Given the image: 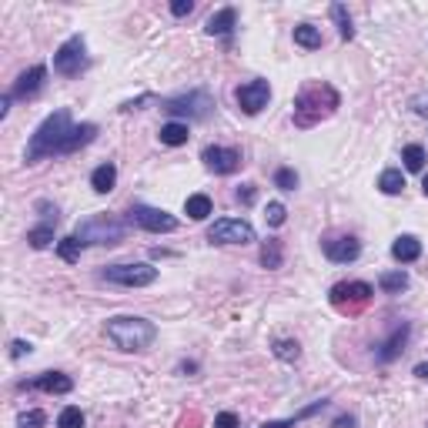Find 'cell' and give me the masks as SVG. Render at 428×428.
<instances>
[{
  "label": "cell",
  "instance_id": "cell-35",
  "mask_svg": "<svg viewBox=\"0 0 428 428\" xmlns=\"http://www.w3.org/2000/svg\"><path fill=\"white\" fill-rule=\"evenodd\" d=\"M44 422H47V415L41 412V408H33V412H24L17 425H21V428H37V425H44Z\"/></svg>",
  "mask_w": 428,
  "mask_h": 428
},
{
  "label": "cell",
  "instance_id": "cell-32",
  "mask_svg": "<svg viewBox=\"0 0 428 428\" xmlns=\"http://www.w3.org/2000/svg\"><path fill=\"white\" fill-rule=\"evenodd\" d=\"M275 355L281 358V362H298V358H301V348H298V341L278 338L275 341Z\"/></svg>",
  "mask_w": 428,
  "mask_h": 428
},
{
  "label": "cell",
  "instance_id": "cell-30",
  "mask_svg": "<svg viewBox=\"0 0 428 428\" xmlns=\"http://www.w3.org/2000/svg\"><path fill=\"white\" fill-rule=\"evenodd\" d=\"M57 428H84V412L77 405H67L61 415H57Z\"/></svg>",
  "mask_w": 428,
  "mask_h": 428
},
{
  "label": "cell",
  "instance_id": "cell-21",
  "mask_svg": "<svg viewBox=\"0 0 428 428\" xmlns=\"http://www.w3.org/2000/svg\"><path fill=\"white\" fill-rule=\"evenodd\" d=\"M157 137H161V144H167V147H181V144H187V124H181V121H171V124H165L161 131H157Z\"/></svg>",
  "mask_w": 428,
  "mask_h": 428
},
{
  "label": "cell",
  "instance_id": "cell-3",
  "mask_svg": "<svg viewBox=\"0 0 428 428\" xmlns=\"http://www.w3.org/2000/svg\"><path fill=\"white\" fill-rule=\"evenodd\" d=\"M104 331H108V341L118 348V352H144V348L157 338L154 321L137 318V315H118V318H108Z\"/></svg>",
  "mask_w": 428,
  "mask_h": 428
},
{
  "label": "cell",
  "instance_id": "cell-41",
  "mask_svg": "<svg viewBox=\"0 0 428 428\" xmlns=\"http://www.w3.org/2000/svg\"><path fill=\"white\" fill-rule=\"evenodd\" d=\"M412 104H415L418 114H428V94H418V98L412 100Z\"/></svg>",
  "mask_w": 428,
  "mask_h": 428
},
{
  "label": "cell",
  "instance_id": "cell-39",
  "mask_svg": "<svg viewBox=\"0 0 428 428\" xmlns=\"http://www.w3.org/2000/svg\"><path fill=\"white\" fill-rule=\"evenodd\" d=\"M238 201H241V204H254V184L238 187Z\"/></svg>",
  "mask_w": 428,
  "mask_h": 428
},
{
  "label": "cell",
  "instance_id": "cell-5",
  "mask_svg": "<svg viewBox=\"0 0 428 428\" xmlns=\"http://www.w3.org/2000/svg\"><path fill=\"white\" fill-rule=\"evenodd\" d=\"M375 288L365 285V281H338V285L328 291L331 305L338 308V311H345V315H358L368 301H372Z\"/></svg>",
  "mask_w": 428,
  "mask_h": 428
},
{
  "label": "cell",
  "instance_id": "cell-7",
  "mask_svg": "<svg viewBox=\"0 0 428 428\" xmlns=\"http://www.w3.org/2000/svg\"><path fill=\"white\" fill-rule=\"evenodd\" d=\"M84 67H88V47H84V37L74 33L54 51V71L61 77H77Z\"/></svg>",
  "mask_w": 428,
  "mask_h": 428
},
{
  "label": "cell",
  "instance_id": "cell-43",
  "mask_svg": "<svg viewBox=\"0 0 428 428\" xmlns=\"http://www.w3.org/2000/svg\"><path fill=\"white\" fill-rule=\"evenodd\" d=\"M181 428H198V415H191V418H184V422H181Z\"/></svg>",
  "mask_w": 428,
  "mask_h": 428
},
{
  "label": "cell",
  "instance_id": "cell-9",
  "mask_svg": "<svg viewBox=\"0 0 428 428\" xmlns=\"http://www.w3.org/2000/svg\"><path fill=\"white\" fill-rule=\"evenodd\" d=\"M211 244H251L254 241V228L241 218H221L211 224L208 231Z\"/></svg>",
  "mask_w": 428,
  "mask_h": 428
},
{
  "label": "cell",
  "instance_id": "cell-15",
  "mask_svg": "<svg viewBox=\"0 0 428 428\" xmlns=\"http://www.w3.org/2000/svg\"><path fill=\"white\" fill-rule=\"evenodd\" d=\"M44 77H47V67L44 64H37V67H31V71H24L21 77H17V84H14V98H21V100H27V98H33L37 90L44 88Z\"/></svg>",
  "mask_w": 428,
  "mask_h": 428
},
{
  "label": "cell",
  "instance_id": "cell-45",
  "mask_svg": "<svg viewBox=\"0 0 428 428\" xmlns=\"http://www.w3.org/2000/svg\"><path fill=\"white\" fill-rule=\"evenodd\" d=\"M17 428H21V425H17Z\"/></svg>",
  "mask_w": 428,
  "mask_h": 428
},
{
  "label": "cell",
  "instance_id": "cell-27",
  "mask_svg": "<svg viewBox=\"0 0 428 428\" xmlns=\"http://www.w3.org/2000/svg\"><path fill=\"white\" fill-rule=\"evenodd\" d=\"M80 251H84V241H80L77 234H67V238L57 241V254H61L64 261H71V264L80 261Z\"/></svg>",
  "mask_w": 428,
  "mask_h": 428
},
{
  "label": "cell",
  "instance_id": "cell-4",
  "mask_svg": "<svg viewBox=\"0 0 428 428\" xmlns=\"http://www.w3.org/2000/svg\"><path fill=\"white\" fill-rule=\"evenodd\" d=\"M74 234L84 244H118V241H124L127 224H124L121 218H114V214H90L88 221L77 224Z\"/></svg>",
  "mask_w": 428,
  "mask_h": 428
},
{
  "label": "cell",
  "instance_id": "cell-11",
  "mask_svg": "<svg viewBox=\"0 0 428 428\" xmlns=\"http://www.w3.org/2000/svg\"><path fill=\"white\" fill-rule=\"evenodd\" d=\"M234 98H238V104H241L244 114H251L254 118V114H261V110L268 108V100H271V84L261 80V77H258V80H248V84L238 88Z\"/></svg>",
  "mask_w": 428,
  "mask_h": 428
},
{
  "label": "cell",
  "instance_id": "cell-36",
  "mask_svg": "<svg viewBox=\"0 0 428 428\" xmlns=\"http://www.w3.org/2000/svg\"><path fill=\"white\" fill-rule=\"evenodd\" d=\"M214 428H238V415H234V412H221V415L214 418Z\"/></svg>",
  "mask_w": 428,
  "mask_h": 428
},
{
  "label": "cell",
  "instance_id": "cell-26",
  "mask_svg": "<svg viewBox=\"0 0 428 428\" xmlns=\"http://www.w3.org/2000/svg\"><path fill=\"white\" fill-rule=\"evenodd\" d=\"M378 288H382L385 295H402L408 288V275L405 271H385V275L378 278Z\"/></svg>",
  "mask_w": 428,
  "mask_h": 428
},
{
  "label": "cell",
  "instance_id": "cell-12",
  "mask_svg": "<svg viewBox=\"0 0 428 428\" xmlns=\"http://www.w3.org/2000/svg\"><path fill=\"white\" fill-rule=\"evenodd\" d=\"M204 165L208 171L214 174H234L238 167H241V151H234V147H204Z\"/></svg>",
  "mask_w": 428,
  "mask_h": 428
},
{
  "label": "cell",
  "instance_id": "cell-14",
  "mask_svg": "<svg viewBox=\"0 0 428 428\" xmlns=\"http://www.w3.org/2000/svg\"><path fill=\"white\" fill-rule=\"evenodd\" d=\"M408 335H412V325L408 321H402V325H395V331L388 335V338L378 345V352H375V358L382 365H388L392 358H398V352L405 348V341H408Z\"/></svg>",
  "mask_w": 428,
  "mask_h": 428
},
{
  "label": "cell",
  "instance_id": "cell-31",
  "mask_svg": "<svg viewBox=\"0 0 428 428\" xmlns=\"http://www.w3.org/2000/svg\"><path fill=\"white\" fill-rule=\"evenodd\" d=\"M402 161H405L408 171H422V167H425V151H422L418 144H408L405 151H402Z\"/></svg>",
  "mask_w": 428,
  "mask_h": 428
},
{
  "label": "cell",
  "instance_id": "cell-2",
  "mask_svg": "<svg viewBox=\"0 0 428 428\" xmlns=\"http://www.w3.org/2000/svg\"><path fill=\"white\" fill-rule=\"evenodd\" d=\"M341 108V94L325 80H308L295 94V127H315Z\"/></svg>",
  "mask_w": 428,
  "mask_h": 428
},
{
  "label": "cell",
  "instance_id": "cell-38",
  "mask_svg": "<svg viewBox=\"0 0 428 428\" xmlns=\"http://www.w3.org/2000/svg\"><path fill=\"white\" fill-rule=\"evenodd\" d=\"M24 355H31V345L27 341H11V358H24Z\"/></svg>",
  "mask_w": 428,
  "mask_h": 428
},
{
  "label": "cell",
  "instance_id": "cell-28",
  "mask_svg": "<svg viewBox=\"0 0 428 428\" xmlns=\"http://www.w3.org/2000/svg\"><path fill=\"white\" fill-rule=\"evenodd\" d=\"M328 405V402H315V405H308V408H301V412H298L295 418H281V422H264L261 428H295L298 422H301V418H311V415H318L321 408Z\"/></svg>",
  "mask_w": 428,
  "mask_h": 428
},
{
  "label": "cell",
  "instance_id": "cell-34",
  "mask_svg": "<svg viewBox=\"0 0 428 428\" xmlns=\"http://www.w3.org/2000/svg\"><path fill=\"white\" fill-rule=\"evenodd\" d=\"M275 187H281V191H295V187H298V174L291 171V167H278V171H275Z\"/></svg>",
  "mask_w": 428,
  "mask_h": 428
},
{
  "label": "cell",
  "instance_id": "cell-19",
  "mask_svg": "<svg viewBox=\"0 0 428 428\" xmlns=\"http://www.w3.org/2000/svg\"><path fill=\"white\" fill-rule=\"evenodd\" d=\"M114 184H118V167L110 165H100V167H94V174H90V187L98 191V194H110L114 191Z\"/></svg>",
  "mask_w": 428,
  "mask_h": 428
},
{
  "label": "cell",
  "instance_id": "cell-23",
  "mask_svg": "<svg viewBox=\"0 0 428 428\" xmlns=\"http://www.w3.org/2000/svg\"><path fill=\"white\" fill-rule=\"evenodd\" d=\"M281 261H285L281 241H278V238H268V241L261 244V264L268 268V271H275V268H281Z\"/></svg>",
  "mask_w": 428,
  "mask_h": 428
},
{
  "label": "cell",
  "instance_id": "cell-6",
  "mask_svg": "<svg viewBox=\"0 0 428 428\" xmlns=\"http://www.w3.org/2000/svg\"><path fill=\"white\" fill-rule=\"evenodd\" d=\"M100 278L121 288H147L157 281V268H151V264H110L100 271Z\"/></svg>",
  "mask_w": 428,
  "mask_h": 428
},
{
  "label": "cell",
  "instance_id": "cell-17",
  "mask_svg": "<svg viewBox=\"0 0 428 428\" xmlns=\"http://www.w3.org/2000/svg\"><path fill=\"white\" fill-rule=\"evenodd\" d=\"M234 24H238V11H234V7H224V11L211 14L204 31H208L211 37H228V33L234 31Z\"/></svg>",
  "mask_w": 428,
  "mask_h": 428
},
{
  "label": "cell",
  "instance_id": "cell-18",
  "mask_svg": "<svg viewBox=\"0 0 428 428\" xmlns=\"http://www.w3.org/2000/svg\"><path fill=\"white\" fill-rule=\"evenodd\" d=\"M392 258L398 264H412L422 258V241H418L415 234H402L395 244H392Z\"/></svg>",
  "mask_w": 428,
  "mask_h": 428
},
{
  "label": "cell",
  "instance_id": "cell-10",
  "mask_svg": "<svg viewBox=\"0 0 428 428\" xmlns=\"http://www.w3.org/2000/svg\"><path fill=\"white\" fill-rule=\"evenodd\" d=\"M131 221L137 228L151 231V234H171V231H177L174 214H167V211H161V208H151V204H134Z\"/></svg>",
  "mask_w": 428,
  "mask_h": 428
},
{
  "label": "cell",
  "instance_id": "cell-29",
  "mask_svg": "<svg viewBox=\"0 0 428 428\" xmlns=\"http://www.w3.org/2000/svg\"><path fill=\"white\" fill-rule=\"evenodd\" d=\"M331 17L338 21L341 41H352V37H355V27H352V17H348V11H345V4H335V7H331Z\"/></svg>",
  "mask_w": 428,
  "mask_h": 428
},
{
  "label": "cell",
  "instance_id": "cell-16",
  "mask_svg": "<svg viewBox=\"0 0 428 428\" xmlns=\"http://www.w3.org/2000/svg\"><path fill=\"white\" fill-rule=\"evenodd\" d=\"M31 388H41V392H47V395H67V392L74 388V382L61 372H44L41 378H33Z\"/></svg>",
  "mask_w": 428,
  "mask_h": 428
},
{
  "label": "cell",
  "instance_id": "cell-13",
  "mask_svg": "<svg viewBox=\"0 0 428 428\" xmlns=\"http://www.w3.org/2000/svg\"><path fill=\"white\" fill-rule=\"evenodd\" d=\"M358 254H362V241L352 238V234L325 241V258L335 264H352V261H358Z\"/></svg>",
  "mask_w": 428,
  "mask_h": 428
},
{
  "label": "cell",
  "instance_id": "cell-40",
  "mask_svg": "<svg viewBox=\"0 0 428 428\" xmlns=\"http://www.w3.org/2000/svg\"><path fill=\"white\" fill-rule=\"evenodd\" d=\"M358 422H355V415H338L335 422H331V428H355Z\"/></svg>",
  "mask_w": 428,
  "mask_h": 428
},
{
  "label": "cell",
  "instance_id": "cell-25",
  "mask_svg": "<svg viewBox=\"0 0 428 428\" xmlns=\"http://www.w3.org/2000/svg\"><path fill=\"white\" fill-rule=\"evenodd\" d=\"M184 214L191 221H204L211 214V198L208 194H191V198L184 201Z\"/></svg>",
  "mask_w": 428,
  "mask_h": 428
},
{
  "label": "cell",
  "instance_id": "cell-8",
  "mask_svg": "<svg viewBox=\"0 0 428 428\" xmlns=\"http://www.w3.org/2000/svg\"><path fill=\"white\" fill-rule=\"evenodd\" d=\"M214 108L208 90H191V94H181V98L165 100V110L174 114V118H191V121H204Z\"/></svg>",
  "mask_w": 428,
  "mask_h": 428
},
{
  "label": "cell",
  "instance_id": "cell-24",
  "mask_svg": "<svg viewBox=\"0 0 428 428\" xmlns=\"http://www.w3.org/2000/svg\"><path fill=\"white\" fill-rule=\"evenodd\" d=\"M378 187H382V194H402V191H405V174H402L398 167H388V171H382V177H378Z\"/></svg>",
  "mask_w": 428,
  "mask_h": 428
},
{
  "label": "cell",
  "instance_id": "cell-20",
  "mask_svg": "<svg viewBox=\"0 0 428 428\" xmlns=\"http://www.w3.org/2000/svg\"><path fill=\"white\" fill-rule=\"evenodd\" d=\"M54 224H57V214L54 218H44V224H37V228L27 231V241H31V248H47V244L54 241Z\"/></svg>",
  "mask_w": 428,
  "mask_h": 428
},
{
  "label": "cell",
  "instance_id": "cell-22",
  "mask_svg": "<svg viewBox=\"0 0 428 428\" xmlns=\"http://www.w3.org/2000/svg\"><path fill=\"white\" fill-rule=\"evenodd\" d=\"M295 44L305 47V51H318L321 47V31L311 27V24H298L295 27Z\"/></svg>",
  "mask_w": 428,
  "mask_h": 428
},
{
  "label": "cell",
  "instance_id": "cell-42",
  "mask_svg": "<svg viewBox=\"0 0 428 428\" xmlns=\"http://www.w3.org/2000/svg\"><path fill=\"white\" fill-rule=\"evenodd\" d=\"M415 375H418V378H425V382H428V362L415 365Z\"/></svg>",
  "mask_w": 428,
  "mask_h": 428
},
{
  "label": "cell",
  "instance_id": "cell-44",
  "mask_svg": "<svg viewBox=\"0 0 428 428\" xmlns=\"http://www.w3.org/2000/svg\"><path fill=\"white\" fill-rule=\"evenodd\" d=\"M422 191H425V194H428V174H425V181H422Z\"/></svg>",
  "mask_w": 428,
  "mask_h": 428
},
{
  "label": "cell",
  "instance_id": "cell-1",
  "mask_svg": "<svg viewBox=\"0 0 428 428\" xmlns=\"http://www.w3.org/2000/svg\"><path fill=\"white\" fill-rule=\"evenodd\" d=\"M98 137V124H74L71 110L61 108L54 114H47L41 127L31 134L27 144V165H37L44 157H57V154H74L84 144H90Z\"/></svg>",
  "mask_w": 428,
  "mask_h": 428
},
{
  "label": "cell",
  "instance_id": "cell-37",
  "mask_svg": "<svg viewBox=\"0 0 428 428\" xmlns=\"http://www.w3.org/2000/svg\"><path fill=\"white\" fill-rule=\"evenodd\" d=\"M191 11H194L191 0H174V4H171V14H174V17H187Z\"/></svg>",
  "mask_w": 428,
  "mask_h": 428
},
{
  "label": "cell",
  "instance_id": "cell-33",
  "mask_svg": "<svg viewBox=\"0 0 428 428\" xmlns=\"http://www.w3.org/2000/svg\"><path fill=\"white\" fill-rule=\"evenodd\" d=\"M285 218H288V211H285V204H281V201H271V204L264 208V221H268L271 228H281V224H285Z\"/></svg>",
  "mask_w": 428,
  "mask_h": 428
}]
</instances>
